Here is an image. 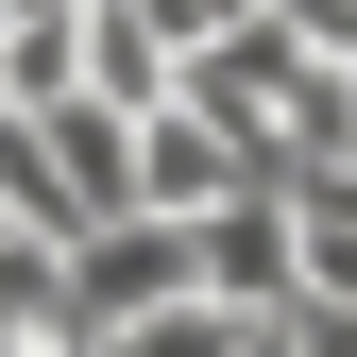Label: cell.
<instances>
[{
    "mask_svg": "<svg viewBox=\"0 0 357 357\" xmlns=\"http://www.w3.org/2000/svg\"><path fill=\"white\" fill-rule=\"evenodd\" d=\"M170 289H204V273H188V221L119 204V221H85V238H68V340L137 324V306H170Z\"/></svg>",
    "mask_w": 357,
    "mask_h": 357,
    "instance_id": "cell-1",
    "label": "cell"
},
{
    "mask_svg": "<svg viewBox=\"0 0 357 357\" xmlns=\"http://www.w3.org/2000/svg\"><path fill=\"white\" fill-rule=\"evenodd\" d=\"M188 273H204V306H289V188H221L188 221Z\"/></svg>",
    "mask_w": 357,
    "mask_h": 357,
    "instance_id": "cell-2",
    "label": "cell"
},
{
    "mask_svg": "<svg viewBox=\"0 0 357 357\" xmlns=\"http://www.w3.org/2000/svg\"><path fill=\"white\" fill-rule=\"evenodd\" d=\"M221 188H255V153L221 137L204 102H153V119H137V204H153V221H204Z\"/></svg>",
    "mask_w": 357,
    "mask_h": 357,
    "instance_id": "cell-3",
    "label": "cell"
},
{
    "mask_svg": "<svg viewBox=\"0 0 357 357\" xmlns=\"http://www.w3.org/2000/svg\"><path fill=\"white\" fill-rule=\"evenodd\" d=\"M85 102H119V119H153V102H170V52H153L137 0H85Z\"/></svg>",
    "mask_w": 357,
    "mask_h": 357,
    "instance_id": "cell-4",
    "label": "cell"
},
{
    "mask_svg": "<svg viewBox=\"0 0 357 357\" xmlns=\"http://www.w3.org/2000/svg\"><path fill=\"white\" fill-rule=\"evenodd\" d=\"M85 357H238V306H204V289H170V306H137V324H102Z\"/></svg>",
    "mask_w": 357,
    "mask_h": 357,
    "instance_id": "cell-5",
    "label": "cell"
},
{
    "mask_svg": "<svg viewBox=\"0 0 357 357\" xmlns=\"http://www.w3.org/2000/svg\"><path fill=\"white\" fill-rule=\"evenodd\" d=\"M137 17H153V52H170V68H188V52H204V34H238V17H255V0H137Z\"/></svg>",
    "mask_w": 357,
    "mask_h": 357,
    "instance_id": "cell-6",
    "label": "cell"
},
{
    "mask_svg": "<svg viewBox=\"0 0 357 357\" xmlns=\"http://www.w3.org/2000/svg\"><path fill=\"white\" fill-rule=\"evenodd\" d=\"M289 357H357V306H306L289 289Z\"/></svg>",
    "mask_w": 357,
    "mask_h": 357,
    "instance_id": "cell-7",
    "label": "cell"
}]
</instances>
